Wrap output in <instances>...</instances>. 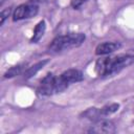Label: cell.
<instances>
[{
	"mask_svg": "<svg viewBox=\"0 0 134 134\" xmlns=\"http://www.w3.org/2000/svg\"><path fill=\"white\" fill-rule=\"evenodd\" d=\"M134 62V57L129 54H118L115 57H108L98 59L95 64L96 73L102 76H111L119 72L125 67L131 65Z\"/></svg>",
	"mask_w": 134,
	"mask_h": 134,
	"instance_id": "cell-1",
	"label": "cell"
},
{
	"mask_svg": "<svg viewBox=\"0 0 134 134\" xmlns=\"http://www.w3.org/2000/svg\"><path fill=\"white\" fill-rule=\"evenodd\" d=\"M85 38L86 37L83 32H70L64 36H58L48 46V50L52 53H59L71 48L79 47L83 44Z\"/></svg>",
	"mask_w": 134,
	"mask_h": 134,
	"instance_id": "cell-2",
	"label": "cell"
},
{
	"mask_svg": "<svg viewBox=\"0 0 134 134\" xmlns=\"http://www.w3.org/2000/svg\"><path fill=\"white\" fill-rule=\"evenodd\" d=\"M116 129L114 124L109 120L106 119L105 117L96 119L93 121V124L90 126V128L87 130V132L89 133H104V134H111V133H115Z\"/></svg>",
	"mask_w": 134,
	"mask_h": 134,
	"instance_id": "cell-3",
	"label": "cell"
},
{
	"mask_svg": "<svg viewBox=\"0 0 134 134\" xmlns=\"http://www.w3.org/2000/svg\"><path fill=\"white\" fill-rule=\"evenodd\" d=\"M38 94L40 95H52L57 93V89H55V75H53L52 73H48L47 75H45L40 84L39 87L37 89Z\"/></svg>",
	"mask_w": 134,
	"mask_h": 134,
	"instance_id": "cell-4",
	"label": "cell"
},
{
	"mask_svg": "<svg viewBox=\"0 0 134 134\" xmlns=\"http://www.w3.org/2000/svg\"><path fill=\"white\" fill-rule=\"evenodd\" d=\"M39 7L35 4H21L16 7L13 13V20L19 21L23 19H29L38 14Z\"/></svg>",
	"mask_w": 134,
	"mask_h": 134,
	"instance_id": "cell-5",
	"label": "cell"
},
{
	"mask_svg": "<svg viewBox=\"0 0 134 134\" xmlns=\"http://www.w3.org/2000/svg\"><path fill=\"white\" fill-rule=\"evenodd\" d=\"M60 75H61V77L63 79V81L68 86L71 85V84H73V83L81 82L84 79V75H83L82 71L79 70V69H68V70H65Z\"/></svg>",
	"mask_w": 134,
	"mask_h": 134,
	"instance_id": "cell-6",
	"label": "cell"
},
{
	"mask_svg": "<svg viewBox=\"0 0 134 134\" xmlns=\"http://www.w3.org/2000/svg\"><path fill=\"white\" fill-rule=\"evenodd\" d=\"M120 48V43L118 42H104L96 46L95 48V54L97 55H105L114 52Z\"/></svg>",
	"mask_w": 134,
	"mask_h": 134,
	"instance_id": "cell-7",
	"label": "cell"
},
{
	"mask_svg": "<svg viewBox=\"0 0 134 134\" xmlns=\"http://www.w3.org/2000/svg\"><path fill=\"white\" fill-rule=\"evenodd\" d=\"M45 29H46V23H45L44 20H42V21H40V22L36 25V27H35V29H34V35H32V37H31V39H30V42H31V43H37V42H39L40 39L43 37V35H44V32H45Z\"/></svg>",
	"mask_w": 134,
	"mask_h": 134,
	"instance_id": "cell-8",
	"label": "cell"
},
{
	"mask_svg": "<svg viewBox=\"0 0 134 134\" xmlns=\"http://www.w3.org/2000/svg\"><path fill=\"white\" fill-rule=\"evenodd\" d=\"M47 63H48V60H43V61H41V62H39V63L32 65L31 67H29V68L24 72V77H25V79L31 77V76L35 75L40 69H42V68L44 67V65H46Z\"/></svg>",
	"mask_w": 134,
	"mask_h": 134,
	"instance_id": "cell-9",
	"label": "cell"
},
{
	"mask_svg": "<svg viewBox=\"0 0 134 134\" xmlns=\"http://www.w3.org/2000/svg\"><path fill=\"white\" fill-rule=\"evenodd\" d=\"M119 108V105L117 103H113V104H110V105H107V106H104L103 108L99 109V113H100V116L102 117H106L114 112H116Z\"/></svg>",
	"mask_w": 134,
	"mask_h": 134,
	"instance_id": "cell-10",
	"label": "cell"
},
{
	"mask_svg": "<svg viewBox=\"0 0 134 134\" xmlns=\"http://www.w3.org/2000/svg\"><path fill=\"white\" fill-rule=\"evenodd\" d=\"M83 116L88 118V119H90V120H92V121H94L96 119H99V118H103L100 116L99 109H97V108H89V109H87L83 113Z\"/></svg>",
	"mask_w": 134,
	"mask_h": 134,
	"instance_id": "cell-11",
	"label": "cell"
},
{
	"mask_svg": "<svg viewBox=\"0 0 134 134\" xmlns=\"http://www.w3.org/2000/svg\"><path fill=\"white\" fill-rule=\"evenodd\" d=\"M24 66H25V64L23 63V64H18V65H16V66L10 67V68L4 73V77H5V79H10V77H14V76L18 75L19 73H21V71L23 70Z\"/></svg>",
	"mask_w": 134,
	"mask_h": 134,
	"instance_id": "cell-12",
	"label": "cell"
},
{
	"mask_svg": "<svg viewBox=\"0 0 134 134\" xmlns=\"http://www.w3.org/2000/svg\"><path fill=\"white\" fill-rule=\"evenodd\" d=\"M10 12H12V9L9 8V7H7V8H5V9H3L2 12H1V24H3L4 23V21H5V19L9 16V14H10Z\"/></svg>",
	"mask_w": 134,
	"mask_h": 134,
	"instance_id": "cell-13",
	"label": "cell"
}]
</instances>
